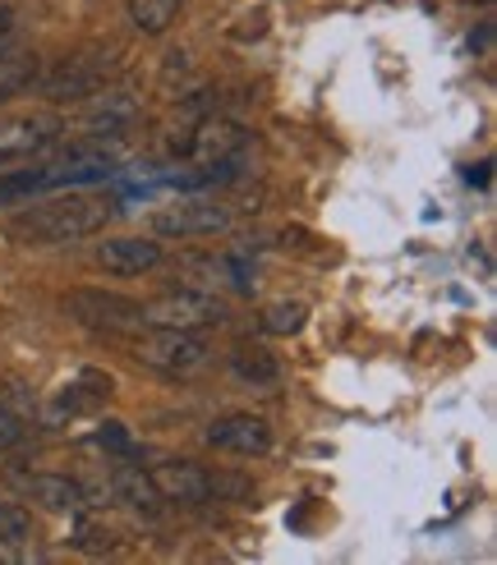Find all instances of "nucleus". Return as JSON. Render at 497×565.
<instances>
[{
    "instance_id": "nucleus-19",
    "label": "nucleus",
    "mask_w": 497,
    "mask_h": 565,
    "mask_svg": "<svg viewBox=\"0 0 497 565\" xmlns=\"http://www.w3.org/2000/svg\"><path fill=\"white\" fill-rule=\"evenodd\" d=\"M23 198H38L33 189V171H19V175H0V207H14Z\"/></svg>"
},
{
    "instance_id": "nucleus-17",
    "label": "nucleus",
    "mask_w": 497,
    "mask_h": 565,
    "mask_svg": "<svg viewBox=\"0 0 497 565\" xmlns=\"http://www.w3.org/2000/svg\"><path fill=\"white\" fill-rule=\"evenodd\" d=\"M304 318H309V308L304 303H272L267 313H263V331L272 335H295L304 327Z\"/></svg>"
},
{
    "instance_id": "nucleus-14",
    "label": "nucleus",
    "mask_w": 497,
    "mask_h": 565,
    "mask_svg": "<svg viewBox=\"0 0 497 565\" xmlns=\"http://www.w3.org/2000/svg\"><path fill=\"white\" fill-rule=\"evenodd\" d=\"M231 373L248 386H272L276 377H282V359H276L267 345H235L231 350Z\"/></svg>"
},
{
    "instance_id": "nucleus-2",
    "label": "nucleus",
    "mask_w": 497,
    "mask_h": 565,
    "mask_svg": "<svg viewBox=\"0 0 497 565\" xmlns=\"http://www.w3.org/2000/svg\"><path fill=\"white\" fill-rule=\"evenodd\" d=\"M125 345H129V354H134L138 363H148V369H157V373H193V369H203L208 354H212L199 331L152 327V322L134 327Z\"/></svg>"
},
{
    "instance_id": "nucleus-11",
    "label": "nucleus",
    "mask_w": 497,
    "mask_h": 565,
    "mask_svg": "<svg viewBox=\"0 0 497 565\" xmlns=\"http://www.w3.org/2000/svg\"><path fill=\"white\" fill-rule=\"evenodd\" d=\"M19 488H23V497H33L42 511H55V515L83 511V497H88L74 478H61V473H19Z\"/></svg>"
},
{
    "instance_id": "nucleus-5",
    "label": "nucleus",
    "mask_w": 497,
    "mask_h": 565,
    "mask_svg": "<svg viewBox=\"0 0 497 565\" xmlns=\"http://www.w3.org/2000/svg\"><path fill=\"white\" fill-rule=\"evenodd\" d=\"M152 235L161 239H199V235H216L231 225V212L212 203V198H184V203H171V207H157L148 216Z\"/></svg>"
},
{
    "instance_id": "nucleus-22",
    "label": "nucleus",
    "mask_w": 497,
    "mask_h": 565,
    "mask_svg": "<svg viewBox=\"0 0 497 565\" xmlns=\"http://www.w3.org/2000/svg\"><path fill=\"white\" fill-rule=\"evenodd\" d=\"M488 171H493V161H479V166H469V171H465V180L484 189V184H488Z\"/></svg>"
},
{
    "instance_id": "nucleus-3",
    "label": "nucleus",
    "mask_w": 497,
    "mask_h": 565,
    "mask_svg": "<svg viewBox=\"0 0 497 565\" xmlns=\"http://www.w3.org/2000/svg\"><path fill=\"white\" fill-rule=\"evenodd\" d=\"M61 134H65V120L51 116V110H14V116H0V166H19V161L51 152L61 143Z\"/></svg>"
},
{
    "instance_id": "nucleus-16",
    "label": "nucleus",
    "mask_w": 497,
    "mask_h": 565,
    "mask_svg": "<svg viewBox=\"0 0 497 565\" xmlns=\"http://www.w3.org/2000/svg\"><path fill=\"white\" fill-rule=\"evenodd\" d=\"M125 6H129L134 28L148 33V38H161L166 28L180 19V0H125Z\"/></svg>"
},
{
    "instance_id": "nucleus-21",
    "label": "nucleus",
    "mask_w": 497,
    "mask_h": 565,
    "mask_svg": "<svg viewBox=\"0 0 497 565\" xmlns=\"http://www.w3.org/2000/svg\"><path fill=\"white\" fill-rule=\"evenodd\" d=\"M23 441V423H19V414H10L6 405H0V450H10V446H19Z\"/></svg>"
},
{
    "instance_id": "nucleus-10",
    "label": "nucleus",
    "mask_w": 497,
    "mask_h": 565,
    "mask_svg": "<svg viewBox=\"0 0 497 565\" xmlns=\"http://www.w3.org/2000/svg\"><path fill=\"white\" fill-rule=\"evenodd\" d=\"M97 267H106L110 276H144V271L161 267V244L138 239V235L106 239V244L97 248Z\"/></svg>"
},
{
    "instance_id": "nucleus-4",
    "label": "nucleus",
    "mask_w": 497,
    "mask_h": 565,
    "mask_svg": "<svg viewBox=\"0 0 497 565\" xmlns=\"http://www.w3.org/2000/svg\"><path fill=\"white\" fill-rule=\"evenodd\" d=\"M65 313L93 331H134L144 327V303L129 295H110V290H70L65 295Z\"/></svg>"
},
{
    "instance_id": "nucleus-20",
    "label": "nucleus",
    "mask_w": 497,
    "mask_h": 565,
    "mask_svg": "<svg viewBox=\"0 0 497 565\" xmlns=\"http://www.w3.org/2000/svg\"><path fill=\"white\" fill-rule=\"evenodd\" d=\"M97 441L110 446V450H120V456H129V450H134V441H129V433H125V423H102V428H97Z\"/></svg>"
},
{
    "instance_id": "nucleus-15",
    "label": "nucleus",
    "mask_w": 497,
    "mask_h": 565,
    "mask_svg": "<svg viewBox=\"0 0 497 565\" xmlns=\"http://www.w3.org/2000/svg\"><path fill=\"white\" fill-rule=\"evenodd\" d=\"M116 492L134 505V511H148V515L161 511V492H157V483H152L144 469H134V465H120V469H116Z\"/></svg>"
},
{
    "instance_id": "nucleus-7",
    "label": "nucleus",
    "mask_w": 497,
    "mask_h": 565,
    "mask_svg": "<svg viewBox=\"0 0 497 565\" xmlns=\"http://www.w3.org/2000/svg\"><path fill=\"white\" fill-rule=\"evenodd\" d=\"M116 175V161L102 157V152H70L51 166H38L33 171V189L51 193V189H83V184H102Z\"/></svg>"
},
{
    "instance_id": "nucleus-6",
    "label": "nucleus",
    "mask_w": 497,
    "mask_h": 565,
    "mask_svg": "<svg viewBox=\"0 0 497 565\" xmlns=\"http://www.w3.org/2000/svg\"><path fill=\"white\" fill-rule=\"evenodd\" d=\"M144 322H152V327L203 331V327H221V322H226V303L212 299V295L176 290V295H161L157 303H148V308H144Z\"/></svg>"
},
{
    "instance_id": "nucleus-1",
    "label": "nucleus",
    "mask_w": 497,
    "mask_h": 565,
    "mask_svg": "<svg viewBox=\"0 0 497 565\" xmlns=\"http://www.w3.org/2000/svg\"><path fill=\"white\" fill-rule=\"evenodd\" d=\"M116 216V203L93 193H65V198H46V203L23 207L10 221V239L28 244V248H51V244H74L88 239L97 231H106V221Z\"/></svg>"
},
{
    "instance_id": "nucleus-13",
    "label": "nucleus",
    "mask_w": 497,
    "mask_h": 565,
    "mask_svg": "<svg viewBox=\"0 0 497 565\" xmlns=\"http://www.w3.org/2000/svg\"><path fill=\"white\" fill-rule=\"evenodd\" d=\"M184 152H199L203 161H231L244 152V129L231 120H208L199 134L184 143Z\"/></svg>"
},
{
    "instance_id": "nucleus-18",
    "label": "nucleus",
    "mask_w": 497,
    "mask_h": 565,
    "mask_svg": "<svg viewBox=\"0 0 497 565\" xmlns=\"http://www.w3.org/2000/svg\"><path fill=\"white\" fill-rule=\"evenodd\" d=\"M28 529H33V520H28L19 505L0 501V543H23V539H28Z\"/></svg>"
},
{
    "instance_id": "nucleus-9",
    "label": "nucleus",
    "mask_w": 497,
    "mask_h": 565,
    "mask_svg": "<svg viewBox=\"0 0 497 565\" xmlns=\"http://www.w3.org/2000/svg\"><path fill=\"white\" fill-rule=\"evenodd\" d=\"M152 483L161 492V501H180V505H203L212 497V473L189 465V460H161L152 465Z\"/></svg>"
},
{
    "instance_id": "nucleus-8",
    "label": "nucleus",
    "mask_w": 497,
    "mask_h": 565,
    "mask_svg": "<svg viewBox=\"0 0 497 565\" xmlns=\"http://www.w3.org/2000/svg\"><path fill=\"white\" fill-rule=\"evenodd\" d=\"M208 446L226 450V456H267L272 428L258 414H226L208 428Z\"/></svg>"
},
{
    "instance_id": "nucleus-12",
    "label": "nucleus",
    "mask_w": 497,
    "mask_h": 565,
    "mask_svg": "<svg viewBox=\"0 0 497 565\" xmlns=\"http://www.w3.org/2000/svg\"><path fill=\"white\" fill-rule=\"evenodd\" d=\"M102 78H106L102 65H93L88 55H74V61H61V65L46 74L42 88L51 97H61V102H83V97H93L102 88Z\"/></svg>"
}]
</instances>
